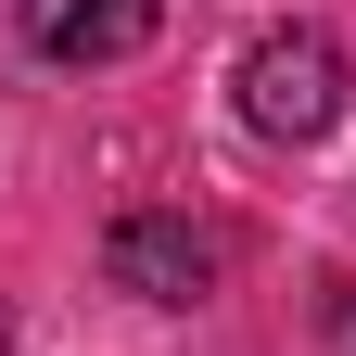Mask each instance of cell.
<instances>
[{"mask_svg": "<svg viewBox=\"0 0 356 356\" xmlns=\"http://www.w3.org/2000/svg\"><path fill=\"white\" fill-rule=\"evenodd\" d=\"M0 356H13V318H0Z\"/></svg>", "mask_w": 356, "mask_h": 356, "instance_id": "4", "label": "cell"}, {"mask_svg": "<svg viewBox=\"0 0 356 356\" xmlns=\"http://www.w3.org/2000/svg\"><path fill=\"white\" fill-rule=\"evenodd\" d=\"M165 0H26V51L38 64H127L153 51Z\"/></svg>", "mask_w": 356, "mask_h": 356, "instance_id": "3", "label": "cell"}, {"mask_svg": "<svg viewBox=\"0 0 356 356\" xmlns=\"http://www.w3.org/2000/svg\"><path fill=\"white\" fill-rule=\"evenodd\" d=\"M216 267H229V242H216L204 216H178V204L115 216V242H102V280H115V293H140V305H204V293H216Z\"/></svg>", "mask_w": 356, "mask_h": 356, "instance_id": "2", "label": "cell"}, {"mask_svg": "<svg viewBox=\"0 0 356 356\" xmlns=\"http://www.w3.org/2000/svg\"><path fill=\"white\" fill-rule=\"evenodd\" d=\"M343 115V38L331 26H267L242 51V127L254 140H318Z\"/></svg>", "mask_w": 356, "mask_h": 356, "instance_id": "1", "label": "cell"}]
</instances>
